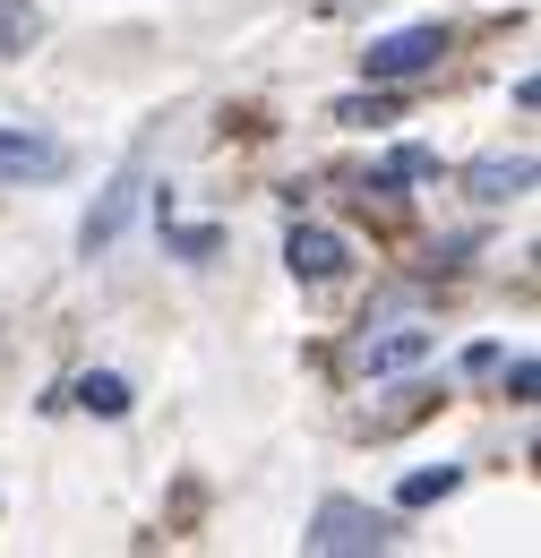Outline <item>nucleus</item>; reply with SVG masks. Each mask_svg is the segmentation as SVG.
<instances>
[{
    "label": "nucleus",
    "mask_w": 541,
    "mask_h": 558,
    "mask_svg": "<svg viewBox=\"0 0 541 558\" xmlns=\"http://www.w3.org/2000/svg\"><path fill=\"white\" fill-rule=\"evenodd\" d=\"M387 542H396V515L352 507V498H327L318 524H310V550L318 558H361V550H387Z\"/></svg>",
    "instance_id": "1"
},
{
    "label": "nucleus",
    "mask_w": 541,
    "mask_h": 558,
    "mask_svg": "<svg viewBox=\"0 0 541 558\" xmlns=\"http://www.w3.org/2000/svg\"><path fill=\"white\" fill-rule=\"evenodd\" d=\"M430 327L421 318H378L370 336H352V369L361 378H396V369H412V361H430Z\"/></svg>",
    "instance_id": "2"
},
{
    "label": "nucleus",
    "mask_w": 541,
    "mask_h": 558,
    "mask_svg": "<svg viewBox=\"0 0 541 558\" xmlns=\"http://www.w3.org/2000/svg\"><path fill=\"white\" fill-rule=\"evenodd\" d=\"M438 52H447V26H396V35H378L370 52H361V70L378 77H421V70H438Z\"/></svg>",
    "instance_id": "3"
},
{
    "label": "nucleus",
    "mask_w": 541,
    "mask_h": 558,
    "mask_svg": "<svg viewBox=\"0 0 541 558\" xmlns=\"http://www.w3.org/2000/svg\"><path fill=\"white\" fill-rule=\"evenodd\" d=\"M344 258H352V250H344L327 223H292V232H284V267H292L301 283H336Z\"/></svg>",
    "instance_id": "4"
},
{
    "label": "nucleus",
    "mask_w": 541,
    "mask_h": 558,
    "mask_svg": "<svg viewBox=\"0 0 541 558\" xmlns=\"http://www.w3.org/2000/svg\"><path fill=\"white\" fill-rule=\"evenodd\" d=\"M69 172L61 138H35V130H0V181H52Z\"/></svg>",
    "instance_id": "5"
},
{
    "label": "nucleus",
    "mask_w": 541,
    "mask_h": 558,
    "mask_svg": "<svg viewBox=\"0 0 541 558\" xmlns=\"http://www.w3.org/2000/svg\"><path fill=\"white\" fill-rule=\"evenodd\" d=\"M465 190H473L481 207H507V198H525V190H533V155H481L473 172H465Z\"/></svg>",
    "instance_id": "6"
},
{
    "label": "nucleus",
    "mask_w": 541,
    "mask_h": 558,
    "mask_svg": "<svg viewBox=\"0 0 541 558\" xmlns=\"http://www.w3.org/2000/svg\"><path fill=\"white\" fill-rule=\"evenodd\" d=\"M35 35H44V9L35 0H0V61H17Z\"/></svg>",
    "instance_id": "7"
},
{
    "label": "nucleus",
    "mask_w": 541,
    "mask_h": 558,
    "mask_svg": "<svg viewBox=\"0 0 541 558\" xmlns=\"http://www.w3.org/2000/svg\"><path fill=\"white\" fill-rule=\"evenodd\" d=\"M77 404H86V413H104V421H121V413H130V378L86 369V378H77Z\"/></svg>",
    "instance_id": "8"
},
{
    "label": "nucleus",
    "mask_w": 541,
    "mask_h": 558,
    "mask_svg": "<svg viewBox=\"0 0 541 558\" xmlns=\"http://www.w3.org/2000/svg\"><path fill=\"white\" fill-rule=\"evenodd\" d=\"M456 482H465V473H456V464H438V473H412V482L396 489V498H405V507H430V498H447Z\"/></svg>",
    "instance_id": "9"
}]
</instances>
